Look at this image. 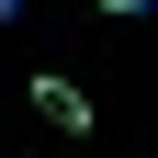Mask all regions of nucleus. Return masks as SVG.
Listing matches in <instances>:
<instances>
[{
	"label": "nucleus",
	"mask_w": 158,
	"mask_h": 158,
	"mask_svg": "<svg viewBox=\"0 0 158 158\" xmlns=\"http://www.w3.org/2000/svg\"><path fill=\"white\" fill-rule=\"evenodd\" d=\"M11 11H23V0H0V23H11Z\"/></svg>",
	"instance_id": "3"
},
{
	"label": "nucleus",
	"mask_w": 158,
	"mask_h": 158,
	"mask_svg": "<svg viewBox=\"0 0 158 158\" xmlns=\"http://www.w3.org/2000/svg\"><path fill=\"white\" fill-rule=\"evenodd\" d=\"M90 11H158V0H90Z\"/></svg>",
	"instance_id": "2"
},
{
	"label": "nucleus",
	"mask_w": 158,
	"mask_h": 158,
	"mask_svg": "<svg viewBox=\"0 0 158 158\" xmlns=\"http://www.w3.org/2000/svg\"><path fill=\"white\" fill-rule=\"evenodd\" d=\"M34 113H45V124H68V135H79V124H90V90H79V79H34Z\"/></svg>",
	"instance_id": "1"
}]
</instances>
